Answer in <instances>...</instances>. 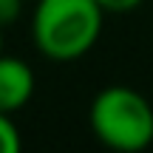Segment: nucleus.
I'll use <instances>...</instances> for the list:
<instances>
[{"mask_svg": "<svg viewBox=\"0 0 153 153\" xmlns=\"http://www.w3.org/2000/svg\"><path fill=\"white\" fill-rule=\"evenodd\" d=\"M102 6L97 0H37L31 37L43 57L68 62L94 48L102 31Z\"/></svg>", "mask_w": 153, "mask_h": 153, "instance_id": "1", "label": "nucleus"}, {"mask_svg": "<svg viewBox=\"0 0 153 153\" xmlns=\"http://www.w3.org/2000/svg\"><path fill=\"white\" fill-rule=\"evenodd\" d=\"M91 128L102 145L136 153L153 142V108L133 88L108 85L91 105Z\"/></svg>", "mask_w": 153, "mask_h": 153, "instance_id": "2", "label": "nucleus"}, {"mask_svg": "<svg viewBox=\"0 0 153 153\" xmlns=\"http://www.w3.org/2000/svg\"><path fill=\"white\" fill-rule=\"evenodd\" d=\"M34 94V71L20 57L0 51V114H14Z\"/></svg>", "mask_w": 153, "mask_h": 153, "instance_id": "3", "label": "nucleus"}, {"mask_svg": "<svg viewBox=\"0 0 153 153\" xmlns=\"http://www.w3.org/2000/svg\"><path fill=\"white\" fill-rule=\"evenodd\" d=\"M20 133H17L11 114H0V153H17L20 150Z\"/></svg>", "mask_w": 153, "mask_h": 153, "instance_id": "4", "label": "nucleus"}, {"mask_svg": "<svg viewBox=\"0 0 153 153\" xmlns=\"http://www.w3.org/2000/svg\"><path fill=\"white\" fill-rule=\"evenodd\" d=\"M23 9V0H0V28L11 26Z\"/></svg>", "mask_w": 153, "mask_h": 153, "instance_id": "5", "label": "nucleus"}, {"mask_svg": "<svg viewBox=\"0 0 153 153\" xmlns=\"http://www.w3.org/2000/svg\"><path fill=\"white\" fill-rule=\"evenodd\" d=\"M102 6V11H111V14H125V11L136 9L142 0H97Z\"/></svg>", "mask_w": 153, "mask_h": 153, "instance_id": "6", "label": "nucleus"}, {"mask_svg": "<svg viewBox=\"0 0 153 153\" xmlns=\"http://www.w3.org/2000/svg\"><path fill=\"white\" fill-rule=\"evenodd\" d=\"M0 31H3V28H0ZM0 48H3V40H0Z\"/></svg>", "mask_w": 153, "mask_h": 153, "instance_id": "7", "label": "nucleus"}]
</instances>
